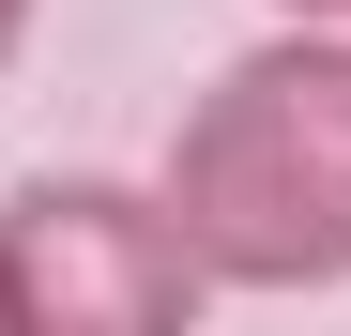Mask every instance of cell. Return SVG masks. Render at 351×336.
Segmentation results:
<instances>
[{"label": "cell", "mask_w": 351, "mask_h": 336, "mask_svg": "<svg viewBox=\"0 0 351 336\" xmlns=\"http://www.w3.org/2000/svg\"><path fill=\"white\" fill-rule=\"evenodd\" d=\"M0 306H16V336H199L214 260L184 245L168 184L31 168V184H0Z\"/></svg>", "instance_id": "obj_2"}, {"label": "cell", "mask_w": 351, "mask_h": 336, "mask_svg": "<svg viewBox=\"0 0 351 336\" xmlns=\"http://www.w3.org/2000/svg\"><path fill=\"white\" fill-rule=\"evenodd\" d=\"M168 214L214 291H351V31H260L168 123Z\"/></svg>", "instance_id": "obj_1"}, {"label": "cell", "mask_w": 351, "mask_h": 336, "mask_svg": "<svg viewBox=\"0 0 351 336\" xmlns=\"http://www.w3.org/2000/svg\"><path fill=\"white\" fill-rule=\"evenodd\" d=\"M275 16H306V31H351V0H275Z\"/></svg>", "instance_id": "obj_4"}, {"label": "cell", "mask_w": 351, "mask_h": 336, "mask_svg": "<svg viewBox=\"0 0 351 336\" xmlns=\"http://www.w3.org/2000/svg\"><path fill=\"white\" fill-rule=\"evenodd\" d=\"M0 336H16V306H0Z\"/></svg>", "instance_id": "obj_5"}, {"label": "cell", "mask_w": 351, "mask_h": 336, "mask_svg": "<svg viewBox=\"0 0 351 336\" xmlns=\"http://www.w3.org/2000/svg\"><path fill=\"white\" fill-rule=\"evenodd\" d=\"M16 46H31V0H0V77H16Z\"/></svg>", "instance_id": "obj_3"}]
</instances>
